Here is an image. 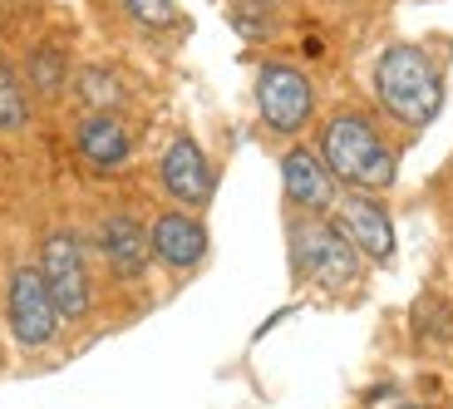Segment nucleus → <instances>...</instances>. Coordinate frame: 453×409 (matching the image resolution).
I'll return each instance as SVG.
<instances>
[{
    "instance_id": "14",
    "label": "nucleus",
    "mask_w": 453,
    "mask_h": 409,
    "mask_svg": "<svg viewBox=\"0 0 453 409\" xmlns=\"http://www.w3.org/2000/svg\"><path fill=\"white\" fill-rule=\"evenodd\" d=\"M30 128V89L11 65H0V134H25Z\"/></svg>"
},
{
    "instance_id": "3",
    "label": "nucleus",
    "mask_w": 453,
    "mask_h": 409,
    "mask_svg": "<svg viewBox=\"0 0 453 409\" xmlns=\"http://www.w3.org/2000/svg\"><path fill=\"white\" fill-rule=\"evenodd\" d=\"M286 247H291V272L320 291H350L365 276V257L330 217L296 212L291 228H286Z\"/></svg>"
},
{
    "instance_id": "7",
    "label": "nucleus",
    "mask_w": 453,
    "mask_h": 409,
    "mask_svg": "<svg viewBox=\"0 0 453 409\" xmlns=\"http://www.w3.org/2000/svg\"><path fill=\"white\" fill-rule=\"evenodd\" d=\"M158 178H163V193L178 207H188V212H207V207H212L217 173H212L207 148L197 143L193 134L168 138V148H163V158H158Z\"/></svg>"
},
{
    "instance_id": "8",
    "label": "nucleus",
    "mask_w": 453,
    "mask_h": 409,
    "mask_svg": "<svg viewBox=\"0 0 453 409\" xmlns=\"http://www.w3.org/2000/svg\"><path fill=\"white\" fill-rule=\"evenodd\" d=\"M281 188H286L291 212H301V217H330L340 203L335 173L326 168V158L311 143H291L281 153Z\"/></svg>"
},
{
    "instance_id": "2",
    "label": "nucleus",
    "mask_w": 453,
    "mask_h": 409,
    "mask_svg": "<svg viewBox=\"0 0 453 409\" xmlns=\"http://www.w3.org/2000/svg\"><path fill=\"white\" fill-rule=\"evenodd\" d=\"M374 94L395 124L429 128L443 114V69L434 65L429 50L399 40L374 59Z\"/></svg>"
},
{
    "instance_id": "9",
    "label": "nucleus",
    "mask_w": 453,
    "mask_h": 409,
    "mask_svg": "<svg viewBox=\"0 0 453 409\" xmlns=\"http://www.w3.org/2000/svg\"><path fill=\"white\" fill-rule=\"evenodd\" d=\"M330 222H335L345 237L355 242V251H360L365 262H395V222H389L385 203L374 193H340L335 212H330Z\"/></svg>"
},
{
    "instance_id": "11",
    "label": "nucleus",
    "mask_w": 453,
    "mask_h": 409,
    "mask_svg": "<svg viewBox=\"0 0 453 409\" xmlns=\"http://www.w3.org/2000/svg\"><path fill=\"white\" fill-rule=\"evenodd\" d=\"M148 247L168 272H193L207 257V222L203 212H188V207H168L148 222Z\"/></svg>"
},
{
    "instance_id": "12",
    "label": "nucleus",
    "mask_w": 453,
    "mask_h": 409,
    "mask_svg": "<svg viewBox=\"0 0 453 409\" xmlns=\"http://www.w3.org/2000/svg\"><path fill=\"white\" fill-rule=\"evenodd\" d=\"M99 257L119 282H138L153 262V247H148V228L134 212H109L99 222Z\"/></svg>"
},
{
    "instance_id": "16",
    "label": "nucleus",
    "mask_w": 453,
    "mask_h": 409,
    "mask_svg": "<svg viewBox=\"0 0 453 409\" xmlns=\"http://www.w3.org/2000/svg\"><path fill=\"white\" fill-rule=\"evenodd\" d=\"M124 5V15H134L138 25H148V30H173L178 25V5L173 0H119Z\"/></svg>"
},
{
    "instance_id": "6",
    "label": "nucleus",
    "mask_w": 453,
    "mask_h": 409,
    "mask_svg": "<svg viewBox=\"0 0 453 409\" xmlns=\"http://www.w3.org/2000/svg\"><path fill=\"white\" fill-rule=\"evenodd\" d=\"M5 326H11V336L25 351L55 345L65 316H59L55 296H50L45 276H40V262H20L11 272V286H5Z\"/></svg>"
},
{
    "instance_id": "5",
    "label": "nucleus",
    "mask_w": 453,
    "mask_h": 409,
    "mask_svg": "<svg viewBox=\"0 0 453 409\" xmlns=\"http://www.w3.org/2000/svg\"><path fill=\"white\" fill-rule=\"evenodd\" d=\"M40 276H45L50 296L65 320H84L94 306V276H89V251H84L80 232L55 228L40 242Z\"/></svg>"
},
{
    "instance_id": "15",
    "label": "nucleus",
    "mask_w": 453,
    "mask_h": 409,
    "mask_svg": "<svg viewBox=\"0 0 453 409\" xmlns=\"http://www.w3.org/2000/svg\"><path fill=\"white\" fill-rule=\"evenodd\" d=\"M69 89L80 94L89 109H119V104H124V84H119V74H113V69H99V65L80 69V74L69 80Z\"/></svg>"
},
{
    "instance_id": "13",
    "label": "nucleus",
    "mask_w": 453,
    "mask_h": 409,
    "mask_svg": "<svg viewBox=\"0 0 453 409\" xmlns=\"http://www.w3.org/2000/svg\"><path fill=\"white\" fill-rule=\"evenodd\" d=\"M25 89L40 94V99H59V94L69 89V80H74V69H69V55L59 45H35L30 55H25Z\"/></svg>"
},
{
    "instance_id": "4",
    "label": "nucleus",
    "mask_w": 453,
    "mask_h": 409,
    "mask_svg": "<svg viewBox=\"0 0 453 409\" xmlns=\"http://www.w3.org/2000/svg\"><path fill=\"white\" fill-rule=\"evenodd\" d=\"M257 114L266 134L276 138H301L316 124V84L306 80V69L286 65V59H266L257 69Z\"/></svg>"
},
{
    "instance_id": "17",
    "label": "nucleus",
    "mask_w": 453,
    "mask_h": 409,
    "mask_svg": "<svg viewBox=\"0 0 453 409\" xmlns=\"http://www.w3.org/2000/svg\"><path fill=\"white\" fill-rule=\"evenodd\" d=\"M395 409H424V405H395Z\"/></svg>"
},
{
    "instance_id": "1",
    "label": "nucleus",
    "mask_w": 453,
    "mask_h": 409,
    "mask_svg": "<svg viewBox=\"0 0 453 409\" xmlns=\"http://www.w3.org/2000/svg\"><path fill=\"white\" fill-rule=\"evenodd\" d=\"M316 153L326 158V168L335 173L340 188H355V193H385L399 178L395 148L385 143L380 124L370 114H360V109H335L320 124Z\"/></svg>"
},
{
    "instance_id": "10",
    "label": "nucleus",
    "mask_w": 453,
    "mask_h": 409,
    "mask_svg": "<svg viewBox=\"0 0 453 409\" xmlns=\"http://www.w3.org/2000/svg\"><path fill=\"white\" fill-rule=\"evenodd\" d=\"M74 153L94 173H124L134 158V128L124 124L119 109H89L74 124Z\"/></svg>"
}]
</instances>
